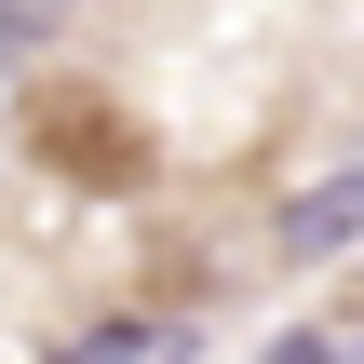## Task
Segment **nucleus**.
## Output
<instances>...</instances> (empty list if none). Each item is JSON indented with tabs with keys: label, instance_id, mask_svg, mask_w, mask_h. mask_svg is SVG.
Masks as SVG:
<instances>
[{
	"label": "nucleus",
	"instance_id": "obj_1",
	"mask_svg": "<svg viewBox=\"0 0 364 364\" xmlns=\"http://www.w3.org/2000/svg\"><path fill=\"white\" fill-rule=\"evenodd\" d=\"M270 230H284V257H297V270H324V257H351V243H364V149L338 162V176H311V189H297V203H284Z\"/></svg>",
	"mask_w": 364,
	"mask_h": 364
},
{
	"label": "nucleus",
	"instance_id": "obj_2",
	"mask_svg": "<svg viewBox=\"0 0 364 364\" xmlns=\"http://www.w3.org/2000/svg\"><path fill=\"white\" fill-rule=\"evenodd\" d=\"M54 364H176V324H81V351H54Z\"/></svg>",
	"mask_w": 364,
	"mask_h": 364
},
{
	"label": "nucleus",
	"instance_id": "obj_3",
	"mask_svg": "<svg viewBox=\"0 0 364 364\" xmlns=\"http://www.w3.org/2000/svg\"><path fill=\"white\" fill-rule=\"evenodd\" d=\"M257 364H364V338H338V324H284Z\"/></svg>",
	"mask_w": 364,
	"mask_h": 364
}]
</instances>
